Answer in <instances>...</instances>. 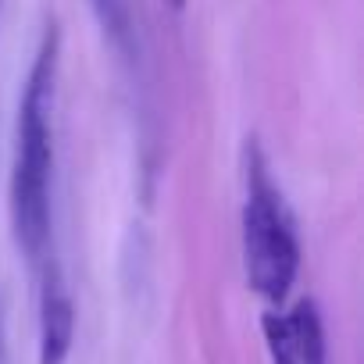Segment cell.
I'll list each match as a JSON object with an SVG mask.
<instances>
[{
    "label": "cell",
    "instance_id": "1",
    "mask_svg": "<svg viewBox=\"0 0 364 364\" xmlns=\"http://www.w3.org/2000/svg\"><path fill=\"white\" fill-rule=\"evenodd\" d=\"M61 29L50 18L18 97L11 161V229L18 250L40 268L50 247V175H54V104H58Z\"/></svg>",
    "mask_w": 364,
    "mask_h": 364
},
{
    "label": "cell",
    "instance_id": "2",
    "mask_svg": "<svg viewBox=\"0 0 364 364\" xmlns=\"http://www.w3.org/2000/svg\"><path fill=\"white\" fill-rule=\"evenodd\" d=\"M243 268L250 289L272 307H282L289 300L300 275V236L257 143L247 146Z\"/></svg>",
    "mask_w": 364,
    "mask_h": 364
},
{
    "label": "cell",
    "instance_id": "3",
    "mask_svg": "<svg viewBox=\"0 0 364 364\" xmlns=\"http://www.w3.org/2000/svg\"><path fill=\"white\" fill-rule=\"evenodd\" d=\"M272 364H328L325 357V325L318 304L296 300L293 307H275L261 318Z\"/></svg>",
    "mask_w": 364,
    "mask_h": 364
},
{
    "label": "cell",
    "instance_id": "4",
    "mask_svg": "<svg viewBox=\"0 0 364 364\" xmlns=\"http://www.w3.org/2000/svg\"><path fill=\"white\" fill-rule=\"evenodd\" d=\"M40 360L36 364H65L75 339V304L65 286V275L50 254L40 261Z\"/></svg>",
    "mask_w": 364,
    "mask_h": 364
},
{
    "label": "cell",
    "instance_id": "5",
    "mask_svg": "<svg viewBox=\"0 0 364 364\" xmlns=\"http://www.w3.org/2000/svg\"><path fill=\"white\" fill-rule=\"evenodd\" d=\"M90 8H93L100 29L111 36V43L129 58V54H132V15H129V0H90Z\"/></svg>",
    "mask_w": 364,
    "mask_h": 364
},
{
    "label": "cell",
    "instance_id": "6",
    "mask_svg": "<svg viewBox=\"0 0 364 364\" xmlns=\"http://www.w3.org/2000/svg\"><path fill=\"white\" fill-rule=\"evenodd\" d=\"M0 364H8V332H4V311H0Z\"/></svg>",
    "mask_w": 364,
    "mask_h": 364
},
{
    "label": "cell",
    "instance_id": "7",
    "mask_svg": "<svg viewBox=\"0 0 364 364\" xmlns=\"http://www.w3.org/2000/svg\"><path fill=\"white\" fill-rule=\"evenodd\" d=\"M168 4H171V8H182V4H186V0H168Z\"/></svg>",
    "mask_w": 364,
    "mask_h": 364
}]
</instances>
